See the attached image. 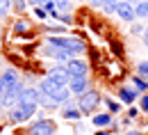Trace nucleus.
<instances>
[{
	"label": "nucleus",
	"instance_id": "obj_8",
	"mask_svg": "<svg viewBox=\"0 0 148 135\" xmlns=\"http://www.w3.org/2000/svg\"><path fill=\"white\" fill-rule=\"evenodd\" d=\"M69 89H71V94H73V96H80V94H84V92L89 89V80H87V76L71 78V82H69Z\"/></svg>",
	"mask_w": 148,
	"mask_h": 135
},
{
	"label": "nucleus",
	"instance_id": "obj_9",
	"mask_svg": "<svg viewBox=\"0 0 148 135\" xmlns=\"http://www.w3.org/2000/svg\"><path fill=\"white\" fill-rule=\"evenodd\" d=\"M141 89H137L134 85L132 87H119V98L123 101V103H134V98H141Z\"/></svg>",
	"mask_w": 148,
	"mask_h": 135
},
{
	"label": "nucleus",
	"instance_id": "obj_24",
	"mask_svg": "<svg viewBox=\"0 0 148 135\" xmlns=\"http://www.w3.org/2000/svg\"><path fill=\"white\" fill-rule=\"evenodd\" d=\"M139 105H141V110H144V112H148V92H144V94H141Z\"/></svg>",
	"mask_w": 148,
	"mask_h": 135
},
{
	"label": "nucleus",
	"instance_id": "obj_36",
	"mask_svg": "<svg viewBox=\"0 0 148 135\" xmlns=\"http://www.w3.org/2000/svg\"><path fill=\"white\" fill-rule=\"evenodd\" d=\"M2 108H5V105H2V96H0V110H2Z\"/></svg>",
	"mask_w": 148,
	"mask_h": 135
},
{
	"label": "nucleus",
	"instance_id": "obj_35",
	"mask_svg": "<svg viewBox=\"0 0 148 135\" xmlns=\"http://www.w3.org/2000/svg\"><path fill=\"white\" fill-rule=\"evenodd\" d=\"M125 2H130V5H137V2H139V0H125Z\"/></svg>",
	"mask_w": 148,
	"mask_h": 135
},
{
	"label": "nucleus",
	"instance_id": "obj_7",
	"mask_svg": "<svg viewBox=\"0 0 148 135\" xmlns=\"http://www.w3.org/2000/svg\"><path fill=\"white\" fill-rule=\"evenodd\" d=\"M116 16L121 21H128V23H134L137 19V14H134V5H130L125 0H121L119 5H116Z\"/></svg>",
	"mask_w": 148,
	"mask_h": 135
},
{
	"label": "nucleus",
	"instance_id": "obj_34",
	"mask_svg": "<svg viewBox=\"0 0 148 135\" xmlns=\"http://www.w3.org/2000/svg\"><path fill=\"white\" fill-rule=\"evenodd\" d=\"M125 135H144V133H139V131H128Z\"/></svg>",
	"mask_w": 148,
	"mask_h": 135
},
{
	"label": "nucleus",
	"instance_id": "obj_12",
	"mask_svg": "<svg viewBox=\"0 0 148 135\" xmlns=\"http://www.w3.org/2000/svg\"><path fill=\"white\" fill-rule=\"evenodd\" d=\"M0 80L5 82V87H9V85L18 82V76H16V71H14V69H5V71L0 73Z\"/></svg>",
	"mask_w": 148,
	"mask_h": 135
},
{
	"label": "nucleus",
	"instance_id": "obj_31",
	"mask_svg": "<svg viewBox=\"0 0 148 135\" xmlns=\"http://www.w3.org/2000/svg\"><path fill=\"white\" fill-rule=\"evenodd\" d=\"M27 2H30V5H34V7H39V5H43L46 0H27Z\"/></svg>",
	"mask_w": 148,
	"mask_h": 135
},
{
	"label": "nucleus",
	"instance_id": "obj_37",
	"mask_svg": "<svg viewBox=\"0 0 148 135\" xmlns=\"http://www.w3.org/2000/svg\"><path fill=\"white\" fill-rule=\"evenodd\" d=\"M5 2H9V0H5Z\"/></svg>",
	"mask_w": 148,
	"mask_h": 135
},
{
	"label": "nucleus",
	"instance_id": "obj_17",
	"mask_svg": "<svg viewBox=\"0 0 148 135\" xmlns=\"http://www.w3.org/2000/svg\"><path fill=\"white\" fill-rule=\"evenodd\" d=\"M121 0H103V7L100 9H105L107 14H116V5H119Z\"/></svg>",
	"mask_w": 148,
	"mask_h": 135
},
{
	"label": "nucleus",
	"instance_id": "obj_15",
	"mask_svg": "<svg viewBox=\"0 0 148 135\" xmlns=\"http://www.w3.org/2000/svg\"><path fill=\"white\" fill-rule=\"evenodd\" d=\"M132 85H134L137 89H141V92H148V82L144 80V76H139V73L132 76Z\"/></svg>",
	"mask_w": 148,
	"mask_h": 135
},
{
	"label": "nucleus",
	"instance_id": "obj_5",
	"mask_svg": "<svg viewBox=\"0 0 148 135\" xmlns=\"http://www.w3.org/2000/svg\"><path fill=\"white\" fill-rule=\"evenodd\" d=\"M46 76L50 78V80H55V82H59V85H69L71 82V73H69V69H66V64H57V66H53V69H48V73Z\"/></svg>",
	"mask_w": 148,
	"mask_h": 135
},
{
	"label": "nucleus",
	"instance_id": "obj_16",
	"mask_svg": "<svg viewBox=\"0 0 148 135\" xmlns=\"http://www.w3.org/2000/svg\"><path fill=\"white\" fill-rule=\"evenodd\" d=\"M103 101H105V105H107V110H110L112 115H119V112H121V105H119V103H116L114 98L105 96V98H103Z\"/></svg>",
	"mask_w": 148,
	"mask_h": 135
},
{
	"label": "nucleus",
	"instance_id": "obj_1",
	"mask_svg": "<svg viewBox=\"0 0 148 135\" xmlns=\"http://www.w3.org/2000/svg\"><path fill=\"white\" fill-rule=\"evenodd\" d=\"M46 44H53V46H59L64 51H69L71 55H82L87 51V44L80 37H48Z\"/></svg>",
	"mask_w": 148,
	"mask_h": 135
},
{
	"label": "nucleus",
	"instance_id": "obj_13",
	"mask_svg": "<svg viewBox=\"0 0 148 135\" xmlns=\"http://www.w3.org/2000/svg\"><path fill=\"white\" fill-rule=\"evenodd\" d=\"M84 115L80 108H69V110H62V117L64 119H71V121H80V117Z\"/></svg>",
	"mask_w": 148,
	"mask_h": 135
},
{
	"label": "nucleus",
	"instance_id": "obj_29",
	"mask_svg": "<svg viewBox=\"0 0 148 135\" xmlns=\"http://www.w3.org/2000/svg\"><path fill=\"white\" fill-rule=\"evenodd\" d=\"M112 48H114V53H116V55H121V44H119V41H116Z\"/></svg>",
	"mask_w": 148,
	"mask_h": 135
},
{
	"label": "nucleus",
	"instance_id": "obj_6",
	"mask_svg": "<svg viewBox=\"0 0 148 135\" xmlns=\"http://www.w3.org/2000/svg\"><path fill=\"white\" fill-rule=\"evenodd\" d=\"M66 69H69V73L73 78H80V76H87V71H89V64L84 62V60L80 57H71L66 62Z\"/></svg>",
	"mask_w": 148,
	"mask_h": 135
},
{
	"label": "nucleus",
	"instance_id": "obj_19",
	"mask_svg": "<svg viewBox=\"0 0 148 135\" xmlns=\"http://www.w3.org/2000/svg\"><path fill=\"white\" fill-rule=\"evenodd\" d=\"M50 16H53V19H57L59 23H64V25H71V23H73V19H71L69 14H64V12H53Z\"/></svg>",
	"mask_w": 148,
	"mask_h": 135
},
{
	"label": "nucleus",
	"instance_id": "obj_21",
	"mask_svg": "<svg viewBox=\"0 0 148 135\" xmlns=\"http://www.w3.org/2000/svg\"><path fill=\"white\" fill-rule=\"evenodd\" d=\"M34 16H37L39 21H46V19H48V16H50V14H48V9H46L43 5H39L37 9H34Z\"/></svg>",
	"mask_w": 148,
	"mask_h": 135
},
{
	"label": "nucleus",
	"instance_id": "obj_4",
	"mask_svg": "<svg viewBox=\"0 0 148 135\" xmlns=\"http://www.w3.org/2000/svg\"><path fill=\"white\" fill-rule=\"evenodd\" d=\"M27 135H55V124L50 119H39L34 124L27 126Z\"/></svg>",
	"mask_w": 148,
	"mask_h": 135
},
{
	"label": "nucleus",
	"instance_id": "obj_26",
	"mask_svg": "<svg viewBox=\"0 0 148 135\" xmlns=\"http://www.w3.org/2000/svg\"><path fill=\"white\" fill-rule=\"evenodd\" d=\"M25 5H27V0H16V2H14L16 12H23V9H25Z\"/></svg>",
	"mask_w": 148,
	"mask_h": 135
},
{
	"label": "nucleus",
	"instance_id": "obj_3",
	"mask_svg": "<svg viewBox=\"0 0 148 135\" xmlns=\"http://www.w3.org/2000/svg\"><path fill=\"white\" fill-rule=\"evenodd\" d=\"M100 101H103V96H100L96 89H87L84 94L77 96V108L89 115V112H96V108L100 105Z\"/></svg>",
	"mask_w": 148,
	"mask_h": 135
},
{
	"label": "nucleus",
	"instance_id": "obj_11",
	"mask_svg": "<svg viewBox=\"0 0 148 135\" xmlns=\"http://www.w3.org/2000/svg\"><path fill=\"white\" fill-rule=\"evenodd\" d=\"M91 124L96 126V128H105V126L114 124V119H112V112H98V115H93Z\"/></svg>",
	"mask_w": 148,
	"mask_h": 135
},
{
	"label": "nucleus",
	"instance_id": "obj_30",
	"mask_svg": "<svg viewBox=\"0 0 148 135\" xmlns=\"http://www.w3.org/2000/svg\"><path fill=\"white\" fill-rule=\"evenodd\" d=\"M141 41H144V44H146V46H148V28H146V30H144V35H141Z\"/></svg>",
	"mask_w": 148,
	"mask_h": 135
},
{
	"label": "nucleus",
	"instance_id": "obj_33",
	"mask_svg": "<svg viewBox=\"0 0 148 135\" xmlns=\"http://www.w3.org/2000/svg\"><path fill=\"white\" fill-rule=\"evenodd\" d=\"M96 135H112V131H98Z\"/></svg>",
	"mask_w": 148,
	"mask_h": 135
},
{
	"label": "nucleus",
	"instance_id": "obj_2",
	"mask_svg": "<svg viewBox=\"0 0 148 135\" xmlns=\"http://www.w3.org/2000/svg\"><path fill=\"white\" fill-rule=\"evenodd\" d=\"M37 105H39V103H23V101H18L14 108L7 110V117H9V121H14V124H25L27 119L34 117Z\"/></svg>",
	"mask_w": 148,
	"mask_h": 135
},
{
	"label": "nucleus",
	"instance_id": "obj_25",
	"mask_svg": "<svg viewBox=\"0 0 148 135\" xmlns=\"http://www.w3.org/2000/svg\"><path fill=\"white\" fill-rule=\"evenodd\" d=\"M9 7H12V2H5V0H0V19L9 12Z\"/></svg>",
	"mask_w": 148,
	"mask_h": 135
},
{
	"label": "nucleus",
	"instance_id": "obj_27",
	"mask_svg": "<svg viewBox=\"0 0 148 135\" xmlns=\"http://www.w3.org/2000/svg\"><path fill=\"white\" fill-rule=\"evenodd\" d=\"M48 32H64V28H57V25H46Z\"/></svg>",
	"mask_w": 148,
	"mask_h": 135
},
{
	"label": "nucleus",
	"instance_id": "obj_18",
	"mask_svg": "<svg viewBox=\"0 0 148 135\" xmlns=\"http://www.w3.org/2000/svg\"><path fill=\"white\" fill-rule=\"evenodd\" d=\"M27 30H30V23H27V21H16V23H14V32H16V35H25V32H27Z\"/></svg>",
	"mask_w": 148,
	"mask_h": 135
},
{
	"label": "nucleus",
	"instance_id": "obj_23",
	"mask_svg": "<svg viewBox=\"0 0 148 135\" xmlns=\"http://www.w3.org/2000/svg\"><path fill=\"white\" fill-rule=\"evenodd\" d=\"M57 5V12H66V9H71V0H55Z\"/></svg>",
	"mask_w": 148,
	"mask_h": 135
},
{
	"label": "nucleus",
	"instance_id": "obj_10",
	"mask_svg": "<svg viewBox=\"0 0 148 135\" xmlns=\"http://www.w3.org/2000/svg\"><path fill=\"white\" fill-rule=\"evenodd\" d=\"M41 89L39 87H25L23 94H21V101L23 103H41Z\"/></svg>",
	"mask_w": 148,
	"mask_h": 135
},
{
	"label": "nucleus",
	"instance_id": "obj_14",
	"mask_svg": "<svg viewBox=\"0 0 148 135\" xmlns=\"http://www.w3.org/2000/svg\"><path fill=\"white\" fill-rule=\"evenodd\" d=\"M134 14L137 19H148V0H139L134 5Z\"/></svg>",
	"mask_w": 148,
	"mask_h": 135
},
{
	"label": "nucleus",
	"instance_id": "obj_22",
	"mask_svg": "<svg viewBox=\"0 0 148 135\" xmlns=\"http://www.w3.org/2000/svg\"><path fill=\"white\" fill-rule=\"evenodd\" d=\"M137 73H139V76H144V78H148V60H144V62H139V64H137Z\"/></svg>",
	"mask_w": 148,
	"mask_h": 135
},
{
	"label": "nucleus",
	"instance_id": "obj_38",
	"mask_svg": "<svg viewBox=\"0 0 148 135\" xmlns=\"http://www.w3.org/2000/svg\"><path fill=\"white\" fill-rule=\"evenodd\" d=\"M55 135H57V133H55Z\"/></svg>",
	"mask_w": 148,
	"mask_h": 135
},
{
	"label": "nucleus",
	"instance_id": "obj_32",
	"mask_svg": "<svg viewBox=\"0 0 148 135\" xmlns=\"http://www.w3.org/2000/svg\"><path fill=\"white\" fill-rule=\"evenodd\" d=\"M5 89H7V87H5V82L0 80V96H5Z\"/></svg>",
	"mask_w": 148,
	"mask_h": 135
},
{
	"label": "nucleus",
	"instance_id": "obj_28",
	"mask_svg": "<svg viewBox=\"0 0 148 135\" xmlns=\"http://www.w3.org/2000/svg\"><path fill=\"white\" fill-rule=\"evenodd\" d=\"M137 115H139V108H130V110H128V117H130V119H134Z\"/></svg>",
	"mask_w": 148,
	"mask_h": 135
},
{
	"label": "nucleus",
	"instance_id": "obj_20",
	"mask_svg": "<svg viewBox=\"0 0 148 135\" xmlns=\"http://www.w3.org/2000/svg\"><path fill=\"white\" fill-rule=\"evenodd\" d=\"M144 30H146V28H144L141 23H132V28H130V35H132V37H141V35H144Z\"/></svg>",
	"mask_w": 148,
	"mask_h": 135
}]
</instances>
